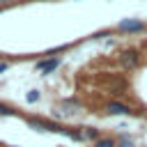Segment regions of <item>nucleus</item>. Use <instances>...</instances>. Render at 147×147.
<instances>
[{
  "label": "nucleus",
  "mask_w": 147,
  "mask_h": 147,
  "mask_svg": "<svg viewBox=\"0 0 147 147\" xmlns=\"http://www.w3.org/2000/svg\"><path fill=\"white\" fill-rule=\"evenodd\" d=\"M25 122L28 126H32L34 131H48V133H64V126L53 122V119H46V117H28L25 115Z\"/></svg>",
  "instance_id": "obj_1"
},
{
  "label": "nucleus",
  "mask_w": 147,
  "mask_h": 147,
  "mask_svg": "<svg viewBox=\"0 0 147 147\" xmlns=\"http://www.w3.org/2000/svg\"><path fill=\"white\" fill-rule=\"evenodd\" d=\"M145 30H147V23L140 18H122L117 23V32H124V34H138Z\"/></svg>",
  "instance_id": "obj_2"
},
{
  "label": "nucleus",
  "mask_w": 147,
  "mask_h": 147,
  "mask_svg": "<svg viewBox=\"0 0 147 147\" xmlns=\"http://www.w3.org/2000/svg\"><path fill=\"white\" fill-rule=\"evenodd\" d=\"M140 60H142V55H140L138 48H124V51H119V64L124 69H138Z\"/></svg>",
  "instance_id": "obj_3"
},
{
  "label": "nucleus",
  "mask_w": 147,
  "mask_h": 147,
  "mask_svg": "<svg viewBox=\"0 0 147 147\" xmlns=\"http://www.w3.org/2000/svg\"><path fill=\"white\" fill-rule=\"evenodd\" d=\"M103 110H106V115H136V110H133L129 103H124V101H117V99L108 101V103L103 106Z\"/></svg>",
  "instance_id": "obj_4"
},
{
  "label": "nucleus",
  "mask_w": 147,
  "mask_h": 147,
  "mask_svg": "<svg viewBox=\"0 0 147 147\" xmlns=\"http://www.w3.org/2000/svg\"><path fill=\"white\" fill-rule=\"evenodd\" d=\"M62 64V57H44V60H39L37 64H34V69L37 71H41V76H48V74H53L57 67Z\"/></svg>",
  "instance_id": "obj_5"
},
{
  "label": "nucleus",
  "mask_w": 147,
  "mask_h": 147,
  "mask_svg": "<svg viewBox=\"0 0 147 147\" xmlns=\"http://www.w3.org/2000/svg\"><path fill=\"white\" fill-rule=\"evenodd\" d=\"M80 110V103L76 101V99H67V101H62V106H60V113L62 115H76Z\"/></svg>",
  "instance_id": "obj_6"
},
{
  "label": "nucleus",
  "mask_w": 147,
  "mask_h": 147,
  "mask_svg": "<svg viewBox=\"0 0 147 147\" xmlns=\"http://www.w3.org/2000/svg\"><path fill=\"white\" fill-rule=\"evenodd\" d=\"M101 138V131L96 126H83V140H99Z\"/></svg>",
  "instance_id": "obj_7"
},
{
  "label": "nucleus",
  "mask_w": 147,
  "mask_h": 147,
  "mask_svg": "<svg viewBox=\"0 0 147 147\" xmlns=\"http://www.w3.org/2000/svg\"><path fill=\"white\" fill-rule=\"evenodd\" d=\"M92 147H117V138H110V136H101L99 140L92 142Z\"/></svg>",
  "instance_id": "obj_8"
},
{
  "label": "nucleus",
  "mask_w": 147,
  "mask_h": 147,
  "mask_svg": "<svg viewBox=\"0 0 147 147\" xmlns=\"http://www.w3.org/2000/svg\"><path fill=\"white\" fill-rule=\"evenodd\" d=\"M9 115H16V108L9 106V103H2V101H0V117H9Z\"/></svg>",
  "instance_id": "obj_9"
},
{
  "label": "nucleus",
  "mask_w": 147,
  "mask_h": 147,
  "mask_svg": "<svg viewBox=\"0 0 147 147\" xmlns=\"http://www.w3.org/2000/svg\"><path fill=\"white\" fill-rule=\"evenodd\" d=\"M39 99H41V92H39V90H30V92L25 94V101H28V103H37Z\"/></svg>",
  "instance_id": "obj_10"
},
{
  "label": "nucleus",
  "mask_w": 147,
  "mask_h": 147,
  "mask_svg": "<svg viewBox=\"0 0 147 147\" xmlns=\"http://www.w3.org/2000/svg\"><path fill=\"white\" fill-rule=\"evenodd\" d=\"M117 147H136V145H133V140H131V138L119 136V138H117Z\"/></svg>",
  "instance_id": "obj_11"
},
{
  "label": "nucleus",
  "mask_w": 147,
  "mask_h": 147,
  "mask_svg": "<svg viewBox=\"0 0 147 147\" xmlns=\"http://www.w3.org/2000/svg\"><path fill=\"white\" fill-rule=\"evenodd\" d=\"M7 69H9V62H2V60H0V74L7 71Z\"/></svg>",
  "instance_id": "obj_12"
},
{
  "label": "nucleus",
  "mask_w": 147,
  "mask_h": 147,
  "mask_svg": "<svg viewBox=\"0 0 147 147\" xmlns=\"http://www.w3.org/2000/svg\"><path fill=\"white\" fill-rule=\"evenodd\" d=\"M2 5H9V2H16V0H0Z\"/></svg>",
  "instance_id": "obj_13"
},
{
  "label": "nucleus",
  "mask_w": 147,
  "mask_h": 147,
  "mask_svg": "<svg viewBox=\"0 0 147 147\" xmlns=\"http://www.w3.org/2000/svg\"><path fill=\"white\" fill-rule=\"evenodd\" d=\"M0 57H2V53H0Z\"/></svg>",
  "instance_id": "obj_14"
}]
</instances>
